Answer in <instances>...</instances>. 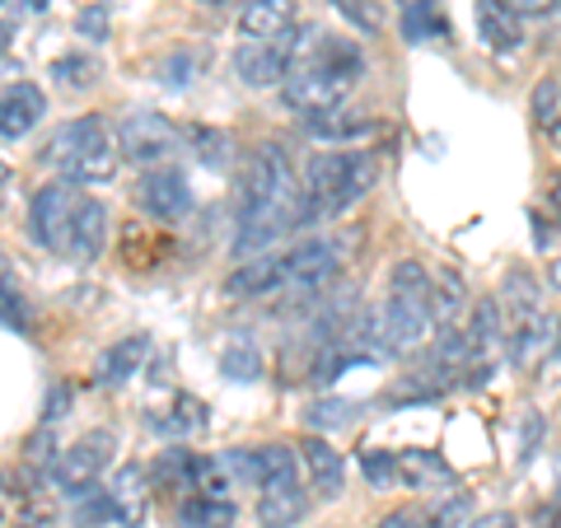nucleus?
<instances>
[{
	"label": "nucleus",
	"mask_w": 561,
	"mask_h": 528,
	"mask_svg": "<svg viewBox=\"0 0 561 528\" xmlns=\"http://www.w3.org/2000/svg\"><path fill=\"white\" fill-rule=\"evenodd\" d=\"M379 179V160L370 150H313L300 179V230L342 216L356 206Z\"/></svg>",
	"instance_id": "obj_1"
},
{
	"label": "nucleus",
	"mask_w": 561,
	"mask_h": 528,
	"mask_svg": "<svg viewBox=\"0 0 561 528\" xmlns=\"http://www.w3.org/2000/svg\"><path fill=\"white\" fill-rule=\"evenodd\" d=\"M360 70H365L360 51L323 33L319 51H313V57H309L300 70H290L286 84H280V103H286L290 113H300V117H305V113L337 108V103H346L351 94H356Z\"/></svg>",
	"instance_id": "obj_2"
},
{
	"label": "nucleus",
	"mask_w": 561,
	"mask_h": 528,
	"mask_svg": "<svg viewBox=\"0 0 561 528\" xmlns=\"http://www.w3.org/2000/svg\"><path fill=\"white\" fill-rule=\"evenodd\" d=\"M43 160L57 169L66 183L99 187V183L117 179L122 150L99 117H76V122H66V127H57V136L43 146Z\"/></svg>",
	"instance_id": "obj_3"
},
{
	"label": "nucleus",
	"mask_w": 561,
	"mask_h": 528,
	"mask_svg": "<svg viewBox=\"0 0 561 528\" xmlns=\"http://www.w3.org/2000/svg\"><path fill=\"white\" fill-rule=\"evenodd\" d=\"M383 323V342H389V351H416L431 342V272L426 262L416 257H402L393 276H389V305H383L379 313Z\"/></svg>",
	"instance_id": "obj_4"
},
{
	"label": "nucleus",
	"mask_w": 561,
	"mask_h": 528,
	"mask_svg": "<svg viewBox=\"0 0 561 528\" xmlns=\"http://www.w3.org/2000/svg\"><path fill=\"white\" fill-rule=\"evenodd\" d=\"M323 33L313 24H290L286 33H276L267 43H249L234 51V76L249 84V90H272L290 76V70H300L313 51H319Z\"/></svg>",
	"instance_id": "obj_5"
},
{
	"label": "nucleus",
	"mask_w": 561,
	"mask_h": 528,
	"mask_svg": "<svg viewBox=\"0 0 561 528\" xmlns=\"http://www.w3.org/2000/svg\"><path fill=\"white\" fill-rule=\"evenodd\" d=\"M80 197H84V192L76 183H47V187L33 192V202H28V234H33L38 249L66 257V239H70V225H76Z\"/></svg>",
	"instance_id": "obj_6"
},
{
	"label": "nucleus",
	"mask_w": 561,
	"mask_h": 528,
	"mask_svg": "<svg viewBox=\"0 0 561 528\" xmlns=\"http://www.w3.org/2000/svg\"><path fill=\"white\" fill-rule=\"evenodd\" d=\"M346 267V239H305L286 253V286L300 295H319Z\"/></svg>",
	"instance_id": "obj_7"
},
{
	"label": "nucleus",
	"mask_w": 561,
	"mask_h": 528,
	"mask_svg": "<svg viewBox=\"0 0 561 528\" xmlns=\"http://www.w3.org/2000/svg\"><path fill=\"white\" fill-rule=\"evenodd\" d=\"M113 449H117V439L113 431H90L80 439V445H70L57 463H51V478H57L61 491H70V496H80V491H90L103 472H108L113 463Z\"/></svg>",
	"instance_id": "obj_8"
},
{
	"label": "nucleus",
	"mask_w": 561,
	"mask_h": 528,
	"mask_svg": "<svg viewBox=\"0 0 561 528\" xmlns=\"http://www.w3.org/2000/svg\"><path fill=\"white\" fill-rule=\"evenodd\" d=\"M173 146H179V127H173L169 117L160 113H127L122 117V127H117V150L127 154L131 164H160L173 154Z\"/></svg>",
	"instance_id": "obj_9"
},
{
	"label": "nucleus",
	"mask_w": 561,
	"mask_h": 528,
	"mask_svg": "<svg viewBox=\"0 0 561 528\" xmlns=\"http://www.w3.org/2000/svg\"><path fill=\"white\" fill-rule=\"evenodd\" d=\"M295 187H300V183H295V173H290L286 150H280V146H257L253 160H249V169H243L239 216H243V210L267 206V202H276V197H286V192H295Z\"/></svg>",
	"instance_id": "obj_10"
},
{
	"label": "nucleus",
	"mask_w": 561,
	"mask_h": 528,
	"mask_svg": "<svg viewBox=\"0 0 561 528\" xmlns=\"http://www.w3.org/2000/svg\"><path fill=\"white\" fill-rule=\"evenodd\" d=\"M136 206L146 210V216H154L160 225H173L192 210V187H187V179L179 169H150L146 179L136 183Z\"/></svg>",
	"instance_id": "obj_11"
},
{
	"label": "nucleus",
	"mask_w": 561,
	"mask_h": 528,
	"mask_svg": "<svg viewBox=\"0 0 561 528\" xmlns=\"http://www.w3.org/2000/svg\"><path fill=\"white\" fill-rule=\"evenodd\" d=\"M43 117H47V94L33 80L0 90V136L5 140H24Z\"/></svg>",
	"instance_id": "obj_12"
},
{
	"label": "nucleus",
	"mask_w": 561,
	"mask_h": 528,
	"mask_svg": "<svg viewBox=\"0 0 561 528\" xmlns=\"http://www.w3.org/2000/svg\"><path fill=\"white\" fill-rule=\"evenodd\" d=\"M103 239H108V210L84 192L76 225H70V239H66V257L80 262V267H90V262H99V253H103Z\"/></svg>",
	"instance_id": "obj_13"
},
{
	"label": "nucleus",
	"mask_w": 561,
	"mask_h": 528,
	"mask_svg": "<svg viewBox=\"0 0 561 528\" xmlns=\"http://www.w3.org/2000/svg\"><path fill=\"white\" fill-rule=\"evenodd\" d=\"M379 122L370 113H356L337 103V108H323V113H305V136L313 140H328V146H346V140H360V136H375Z\"/></svg>",
	"instance_id": "obj_14"
},
{
	"label": "nucleus",
	"mask_w": 561,
	"mask_h": 528,
	"mask_svg": "<svg viewBox=\"0 0 561 528\" xmlns=\"http://www.w3.org/2000/svg\"><path fill=\"white\" fill-rule=\"evenodd\" d=\"M300 463L309 472L313 491H319V501H337L342 491H346V463H342V454L332 449L323 435H309L305 439V445H300Z\"/></svg>",
	"instance_id": "obj_15"
},
{
	"label": "nucleus",
	"mask_w": 561,
	"mask_h": 528,
	"mask_svg": "<svg viewBox=\"0 0 561 528\" xmlns=\"http://www.w3.org/2000/svg\"><path fill=\"white\" fill-rule=\"evenodd\" d=\"M472 20H478V38L491 47V51H519L524 43V24H519V14L505 5V0H478L472 5Z\"/></svg>",
	"instance_id": "obj_16"
},
{
	"label": "nucleus",
	"mask_w": 561,
	"mask_h": 528,
	"mask_svg": "<svg viewBox=\"0 0 561 528\" xmlns=\"http://www.w3.org/2000/svg\"><path fill=\"white\" fill-rule=\"evenodd\" d=\"M286 286V257H249L243 267L225 276V295L234 299H262Z\"/></svg>",
	"instance_id": "obj_17"
},
{
	"label": "nucleus",
	"mask_w": 561,
	"mask_h": 528,
	"mask_svg": "<svg viewBox=\"0 0 561 528\" xmlns=\"http://www.w3.org/2000/svg\"><path fill=\"white\" fill-rule=\"evenodd\" d=\"M393 459H398L402 486H412V491H449L454 486V468L435 449H402Z\"/></svg>",
	"instance_id": "obj_18"
},
{
	"label": "nucleus",
	"mask_w": 561,
	"mask_h": 528,
	"mask_svg": "<svg viewBox=\"0 0 561 528\" xmlns=\"http://www.w3.org/2000/svg\"><path fill=\"white\" fill-rule=\"evenodd\" d=\"M295 24V0H243L239 33L249 43H267L276 33H286Z\"/></svg>",
	"instance_id": "obj_19"
},
{
	"label": "nucleus",
	"mask_w": 561,
	"mask_h": 528,
	"mask_svg": "<svg viewBox=\"0 0 561 528\" xmlns=\"http://www.w3.org/2000/svg\"><path fill=\"white\" fill-rule=\"evenodd\" d=\"M146 356H150V342L146 337H122L117 346H108L94 360V383H103V389H117V383H127L131 375H140Z\"/></svg>",
	"instance_id": "obj_20"
},
{
	"label": "nucleus",
	"mask_w": 561,
	"mask_h": 528,
	"mask_svg": "<svg viewBox=\"0 0 561 528\" xmlns=\"http://www.w3.org/2000/svg\"><path fill=\"white\" fill-rule=\"evenodd\" d=\"M305 509H309V496L300 491V482L295 486H267L257 496V524L262 528H295L305 519Z\"/></svg>",
	"instance_id": "obj_21"
},
{
	"label": "nucleus",
	"mask_w": 561,
	"mask_h": 528,
	"mask_svg": "<svg viewBox=\"0 0 561 528\" xmlns=\"http://www.w3.org/2000/svg\"><path fill=\"white\" fill-rule=\"evenodd\" d=\"M0 328H10V332H33V305H28V295L20 286V276H14V262L0 253Z\"/></svg>",
	"instance_id": "obj_22"
},
{
	"label": "nucleus",
	"mask_w": 561,
	"mask_h": 528,
	"mask_svg": "<svg viewBox=\"0 0 561 528\" xmlns=\"http://www.w3.org/2000/svg\"><path fill=\"white\" fill-rule=\"evenodd\" d=\"M463 309H468V286H463V276L449 272V267H440V272L431 276V319L440 323V328H459Z\"/></svg>",
	"instance_id": "obj_23"
},
{
	"label": "nucleus",
	"mask_w": 561,
	"mask_h": 528,
	"mask_svg": "<svg viewBox=\"0 0 561 528\" xmlns=\"http://www.w3.org/2000/svg\"><path fill=\"white\" fill-rule=\"evenodd\" d=\"M402 33H408V43L449 38V20H445L440 0H408V10H402Z\"/></svg>",
	"instance_id": "obj_24"
},
{
	"label": "nucleus",
	"mask_w": 561,
	"mask_h": 528,
	"mask_svg": "<svg viewBox=\"0 0 561 528\" xmlns=\"http://www.w3.org/2000/svg\"><path fill=\"white\" fill-rule=\"evenodd\" d=\"M234 505L220 496H187L179 505V528H230Z\"/></svg>",
	"instance_id": "obj_25"
},
{
	"label": "nucleus",
	"mask_w": 561,
	"mask_h": 528,
	"mask_svg": "<svg viewBox=\"0 0 561 528\" xmlns=\"http://www.w3.org/2000/svg\"><path fill=\"white\" fill-rule=\"evenodd\" d=\"M529 113H534V122H538V131L561 150V84H557V80H538V84H534Z\"/></svg>",
	"instance_id": "obj_26"
},
{
	"label": "nucleus",
	"mask_w": 561,
	"mask_h": 528,
	"mask_svg": "<svg viewBox=\"0 0 561 528\" xmlns=\"http://www.w3.org/2000/svg\"><path fill=\"white\" fill-rule=\"evenodd\" d=\"M108 501L117 505V519L136 524L140 515H146V491H140V468H122L117 482L108 486Z\"/></svg>",
	"instance_id": "obj_27"
},
{
	"label": "nucleus",
	"mask_w": 561,
	"mask_h": 528,
	"mask_svg": "<svg viewBox=\"0 0 561 528\" xmlns=\"http://www.w3.org/2000/svg\"><path fill=\"white\" fill-rule=\"evenodd\" d=\"M192 146H197V160L210 169H230L234 164V140L225 131H210V127H192Z\"/></svg>",
	"instance_id": "obj_28"
},
{
	"label": "nucleus",
	"mask_w": 561,
	"mask_h": 528,
	"mask_svg": "<svg viewBox=\"0 0 561 528\" xmlns=\"http://www.w3.org/2000/svg\"><path fill=\"white\" fill-rule=\"evenodd\" d=\"M337 5V14L346 24H356V33H365V38H375V33H383V10H379V0H332Z\"/></svg>",
	"instance_id": "obj_29"
},
{
	"label": "nucleus",
	"mask_w": 561,
	"mask_h": 528,
	"mask_svg": "<svg viewBox=\"0 0 561 528\" xmlns=\"http://www.w3.org/2000/svg\"><path fill=\"white\" fill-rule=\"evenodd\" d=\"M220 369H225V375H230L234 383L257 379V375H262V356H257V346H253V342H234V346H225Z\"/></svg>",
	"instance_id": "obj_30"
},
{
	"label": "nucleus",
	"mask_w": 561,
	"mask_h": 528,
	"mask_svg": "<svg viewBox=\"0 0 561 528\" xmlns=\"http://www.w3.org/2000/svg\"><path fill=\"white\" fill-rule=\"evenodd\" d=\"M160 478H164L169 486H197L202 459H197V454H187V449H169L164 459H160Z\"/></svg>",
	"instance_id": "obj_31"
},
{
	"label": "nucleus",
	"mask_w": 561,
	"mask_h": 528,
	"mask_svg": "<svg viewBox=\"0 0 561 528\" xmlns=\"http://www.w3.org/2000/svg\"><path fill=\"white\" fill-rule=\"evenodd\" d=\"M360 472H365V482H370L375 491L402 486V482H398V459H393V454H383V449H365V454H360Z\"/></svg>",
	"instance_id": "obj_32"
},
{
	"label": "nucleus",
	"mask_w": 561,
	"mask_h": 528,
	"mask_svg": "<svg viewBox=\"0 0 561 528\" xmlns=\"http://www.w3.org/2000/svg\"><path fill=\"white\" fill-rule=\"evenodd\" d=\"M51 76H57V84H66V90H90L99 80V66L90 57H57L51 61Z\"/></svg>",
	"instance_id": "obj_33"
},
{
	"label": "nucleus",
	"mask_w": 561,
	"mask_h": 528,
	"mask_svg": "<svg viewBox=\"0 0 561 528\" xmlns=\"http://www.w3.org/2000/svg\"><path fill=\"white\" fill-rule=\"evenodd\" d=\"M356 402H337V398H328V402H313L309 408V426L313 431H332V426H351L356 421Z\"/></svg>",
	"instance_id": "obj_34"
},
{
	"label": "nucleus",
	"mask_w": 561,
	"mask_h": 528,
	"mask_svg": "<svg viewBox=\"0 0 561 528\" xmlns=\"http://www.w3.org/2000/svg\"><path fill=\"white\" fill-rule=\"evenodd\" d=\"M197 51H173V57L160 66V80L173 84V90H183V84H192V70H197Z\"/></svg>",
	"instance_id": "obj_35"
},
{
	"label": "nucleus",
	"mask_w": 561,
	"mask_h": 528,
	"mask_svg": "<svg viewBox=\"0 0 561 528\" xmlns=\"http://www.w3.org/2000/svg\"><path fill=\"white\" fill-rule=\"evenodd\" d=\"M76 33H80V38H90V43H103V38H108V10H103V5H84L76 14Z\"/></svg>",
	"instance_id": "obj_36"
},
{
	"label": "nucleus",
	"mask_w": 561,
	"mask_h": 528,
	"mask_svg": "<svg viewBox=\"0 0 561 528\" xmlns=\"http://www.w3.org/2000/svg\"><path fill=\"white\" fill-rule=\"evenodd\" d=\"M468 515H472V501L468 496H454L449 505H440L431 515V528H459V524H468Z\"/></svg>",
	"instance_id": "obj_37"
},
{
	"label": "nucleus",
	"mask_w": 561,
	"mask_h": 528,
	"mask_svg": "<svg viewBox=\"0 0 561 528\" xmlns=\"http://www.w3.org/2000/svg\"><path fill=\"white\" fill-rule=\"evenodd\" d=\"M70 412V383H57V389L47 393V408H43V426H51V421H61Z\"/></svg>",
	"instance_id": "obj_38"
},
{
	"label": "nucleus",
	"mask_w": 561,
	"mask_h": 528,
	"mask_svg": "<svg viewBox=\"0 0 561 528\" xmlns=\"http://www.w3.org/2000/svg\"><path fill=\"white\" fill-rule=\"evenodd\" d=\"M375 528H431V515H421V509H393Z\"/></svg>",
	"instance_id": "obj_39"
},
{
	"label": "nucleus",
	"mask_w": 561,
	"mask_h": 528,
	"mask_svg": "<svg viewBox=\"0 0 561 528\" xmlns=\"http://www.w3.org/2000/svg\"><path fill=\"white\" fill-rule=\"evenodd\" d=\"M505 5H511L519 20L524 14H534V20H542V14H557L561 10V0H505Z\"/></svg>",
	"instance_id": "obj_40"
},
{
	"label": "nucleus",
	"mask_w": 561,
	"mask_h": 528,
	"mask_svg": "<svg viewBox=\"0 0 561 528\" xmlns=\"http://www.w3.org/2000/svg\"><path fill=\"white\" fill-rule=\"evenodd\" d=\"M548 206H552V216L561 225V173H552V179H548Z\"/></svg>",
	"instance_id": "obj_41"
},
{
	"label": "nucleus",
	"mask_w": 561,
	"mask_h": 528,
	"mask_svg": "<svg viewBox=\"0 0 561 528\" xmlns=\"http://www.w3.org/2000/svg\"><path fill=\"white\" fill-rule=\"evenodd\" d=\"M472 528H519L511 515H482L478 524H472Z\"/></svg>",
	"instance_id": "obj_42"
},
{
	"label": "nucleus",
	"mask_w": 561,
	"mask_h": 528,
	"mask_svg": "<svg viewBox=\"0 0 561 528\" xmlns=\"http://www.w3.org/2000/svg\"><path fill=\"white\" fill-rule=\"evenodd\" d=\"M538 528H561V505L538 509Z\"/></svg>",
	"instance_id": "obj_43"
},
{
	"label": "nucleus",
	"mask_w": 561,
	"mask_h": 528,
	"mask_svg": "<svg viewBox=\"0 0 561 528\" xmlns=\"http://www.w3.org/2000/svg\"><path fill=\"white\" fill-rule=\"evenodd\" d=\"M10 43H14V28H10L5 20H0V57H5V51H10Z\"/></svg>",
	"instance_id": "obj_44"
},
{
	"label": "nucleus",
	"mask_w": 561,
	"mask_h": 528,
	"mask_svg": "<svg viewBox=\"0 0 561 528\" xmlns=\"http://www.w3.org/2000/svg\"><path fill=\"white\" fill-rule=\"evenodd\" d=\"M202 10H230V5H243V0H197Z\"/></svg>",
	"instance_id": "obj_45"
},
{
	"label": "nucleus",
	"mask_w": 561,
	"mask_h": 528,
	"mask_svg": "<svg viewBox=\"0 0 561 528\" xmlns=\"http://www.w3.org/2000/svg\"><path fill=\"white\" fill-rule=\"evenodd\" d=\"M24 5H28V10H47V5H51V0H24Z\"/></svg>",
	"instance_id": "obj_46"
},
{
	"label": "nucleus",
	"mask_w": 561,
	"mask_h": 528,
	"mask_svg": "<svg viewBox=\"0 0 561 528\" xmlns=\"http://www.w3.org/2000/svg\"><path fill=\"white\" fill-rule=\"evenodd\" d=\"M557 356H561V323H557Z\"/></svg>",
	"instance_id": "obj_47"
},
{
	"label": "nucleus",
	"mask_w": 561,
	"mask_h": 528,
	"mask_svg": "<svg viewBox=\"0 0 561 528\" xmlns=\"http://www.w3.org/2000/svg\"><path fill=\"white\" fill-rule=\"evenodd\" d=\"M557 482H561V459H557Z\"/></svg>",
	"instance_id": "obj_48"
},
{
	"label": "nucleus",
	"mask_w": 561,
	"mask_h": 528,
	"mask_svg": "<svg viewBox=\"0 0 561 528\" xmlns=\"http://www.w3.org/2000/svg\"><path fill=\"white\" fill-rule=\"evenodd\" d=\"M0 524H5V509H0Z\"/></svg>",
	"instance_id": "obj_49"
},
{
	"label": "nucleus",
	"mask_w": 561,
	"mask_h": 528,
	"mask_svg": "<svg viewBox=\"0 0 561 528\" xmlns=\"http://www.w3.org/2000/svg\"><path fill=\"white\" fill-rule=\"evenodd\" d=\"M552 276H557V280H561V267H557V272H552Z\"/></svg>",
	"instance_id": "obj_50"
},
{
	"label": "nucleus",
	"mask_w": 561,
	"mask_h": 528,
	"mask_svg": "<svg viewBox=\"0 0 561 528\" xmlns=\"http://www.w3.org/2000/svg\"><path fill=\"white\" fill-rule=\"evenodd\" d=\"M0 5H5V0H0Z\"/></svg>",
	"instance_id": "obj_51"
}]
</instances>
